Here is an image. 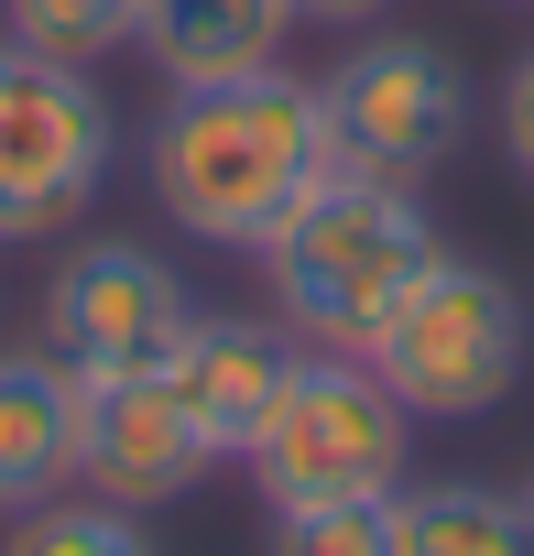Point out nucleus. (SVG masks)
I'll return each mask as SVG.
<instances>
[{
  "label": "nucleus",
  "mask_w": 534,
  "mask_h": 556,
  "mask_svg": "<svg viewBox=\"0 0 534 556\" xmlns=\"http://www.w3.org/2000/svg\"><path fill=\"white\" fill-rule=\"evenodd\" d=\"M110 186V99L88 66H55L0 34V240H55Z\"/></svg>",
  "instance_id": "obj_5"
},
{
  "label": "nucleus",
  "mask_w": 534,
  "mask_h": 556,
  "mask_svg": "<svg viewBox=\"0 0 534 556\" xmlns=\"http://www.w3.org/2000/svg\"><path fill=\"white\" fill-rule=\"evenodd\" d=\"M425 262H436V229H425L415 186H371V175H328L262 240L284 339H317V350H349V361L371 350V328L404 306V285Z\"/></svg>",
  "instance_id": "obj_2"
},
{
  "label": "nucleus",
  "mask_w": 534,
  "mask_h": 556,
  "mask_svg": "<svg viewBox=\"0 0 534 556\" xmlns=\"http://www.w3.org/2000/svg\"><path fill=\"white\" fill-rule=\"evenodd\" d=\"M317 110H328V164L371 175V186H415V175H436L469 142V77L436 45H415V34L349 45L317 77Z\"/></svg>",
  "instance_id": "obj_6"
},
{
  "label": "nucleus",
  "mask_w": 534,
  "mask_h": 556,
  "mask_svg": "<svg viewBox=\"0 0 534 556\" xmlns=\"http://www.w3.org/2000/svg\"><path fill=\"white\" fill-rule=\"evenodd\" d=\"M284 371H295V350H284V328H262V317H186V339L164 350V382L218 437V458L251 447V426H262V404L284 393Z\"/></svg>",
  "instance_id": "obj_9"
},
{
  "label": "nucleus",
  "mask_w": 534,
  "mask_h": 556,
  "mask_svg": "<svg viewBox=\"0 0 534 556\" xmlns=\"http://www.w3.org/2000/svg\"><path fill=\"white\" fill-rule=\"evenodd\" d=\"M501 153H512V175L534 186V55L501 77Z\"/></svg>",
  "instance_id": "obj_16"
},
{
  "label": "nucleus",
  "mask_w": 534,
  "mask_h": 556,
  "mask_svg": "<svg viewBox=\"0 0 534 556\" xmlns=\"http://www.w3.org/2000/svg\"><path fill=\"white\" fill-rule=\"evenodd\" d=\"M284 34H295V0H131V45L164 88L284 66Z\"/></svg>",
  "instance_id": "obj_10"
},
{
  "label": "nucleus",
  "mask_w": 534,
  "mask_h": 556,
  "mask_svg": "<svg viewBox=\"0 0 534 556\" xmlns=\"http://www.w3.org/2000/svg\"><path fill=\"white\" fill-rule=\"evenodd\" d=\"M523 513H534V491H523Z\"/></svg>",
  "instance_id": "obj_18"
},
{
  "label": "nucleus",
  "mask_w": 534,
  "mask_h": 556,
  "mask_svg": "<svg viewBox=\"0 0 534 556\" xmlns=\"http://www.w3.org/2000/svg\"><path fill=\"white\" fill-rule=\"evenodd\" d=\"M274 556H393V491H349V502L274 513Z\"/></svg>",
  "instance_id": "obj_15"
},
{
  "label": "nucleus",
  "mask_w": 534,
  "mask_h": 556,
  "mask_svg": "<svg viewBox=\"0 0 534 556\" xmlns=\"http://www.w3.org/2000/svg\"><path fill=\"white\" fill-rule=\"evenodd\" d=\"M523 295L501 285L491 262H458V251H436L415 285H404V306L371 328V371H382V393L415 415V426H469V415H491L512 382H523Z\"/></svg>",
  "instance_id": "obj_3"
},
{
  "label": "nucleus",
  "mask_w": 534,
  "mask_h": 556,
  "mask_svg": "<svg viewBox=\"0 0 534 556\" xmlns=\"http://www.w3.org/2000/svg\"><path fill=\"white\" fill-rule=\"evenodd\" d=\"M142 175L164 197V218L207 251H262L339 164H328V110H317V77H284V66H251V77H218V88H175L153 142H142Z\"/></svg>",
  "instance_id": "obj_1"
},
{
  "label": "nucleus",
  "mask_w": 534,
  "mask_h": 556,
  "mask_svg": "<svg viewBox=\"0 0 534 556\" xmlns=\"http://www.w3.org/2000/svg\"><path fill=\"white\" fill-rule=\"evenodd\" d=\"M371 12H393V0H295V23H371Z\"/></svg>",
  "instance_id": "obj_17"
},
{
  "label": "nucleus",
  "mask_w": 534,
  "mask_h": 556,
  "mask_svg": "<svg viewBox=\"0 0 534 556\" xmlns=\"http://www.w3.org/2000/svg\"><path fill=\"white\" fill-rule=\"evenodd\" d=\"M218 469V437L186 415V393L164 371H120V382H77V480L120 513L186 502Z\"/></svg>",
  "instance_id": "obj_8"
},
{
  "label": "nucleus",
  "mask_w": 534,
  "mask_h": 556,
  "mask_svg": "<svg viewBox=\"0 0 534 556\" xmlns=\"http://www.w3.org/2000/svg\"><path fill=\"white\" fill-rule=\"evenodd\" d=\"M404 447H415V415L382 393V371L349 361V350H317V361L284 371V393L262 404V426H251L240 458H251L262 502L295 513V502L404 491Z\"/></svg>",
  "instance_id": "obj_4"
},
{
  "label": "nucleus",
  "mask_w": 534,
  "mask_h": 556,
  "mask_svg": "<svg viewBox=\"0 0 534 556\" xmlns=\"http://www.w3.org/2000/svg\"><path fill=\"white\" fill-rule=\"evenodd\" d=\"M0 556H153V534H142L120 502H99V491H88V502L55 491L44 513H23V534L0 545Z\"/></svg>",
  "instance_id": "obj_14"
},
{
  "label": "nucleus",
  "mask_w": 534,
  "mask_h": 556,
  "mask_svg": "<svg viewBox=\"0 0 534 556\" xmlns=\"http://www.w3.org/2000/svg\"><path fill=\"white\" fill-rule=\"evenodd\" d=\"M186 273L142 240H88L55 262L44 285V350L77 382H120V371H164V350L186 339Z\"/></svg>",
  "instance_id": "obj_7"
},
{
  "label": "nucleus",
  "mask_w": 534,
  "mask_h": 556,
  "mask_svg": "<svg viewBox=\"0 0 534 556\" xmlns=\"http://www.w3.org/2000/svg\"><path fill=\"white\" fill-rule=\"evenodd\" d=\"M77 480V371L55 350H0V513H44Z\"/></svg>",
  "instance_id": "obj_11"
},
{
  "label": "nucleus",
  "mask_w": 534,
  "mask_h": 556,
  "mask_svg": "<svg viewBox=\"0 0 534 556\" xmlns=\"http://www.w3.org/2000/svg\"><path fill=\"white\" fill-rule=\"evenodd\" d=\"M393 556H534V513L491 480H425L393 491Z\"/></svg>",
  "instance_id": "obj_12"
},
{
  "label": "nucleus",
  "mask_w": 534,
  "mask_h": 556,
  "mask_svg": "<svg viewBox=\"0 0 534 556\" xmlns=\"http://www.w3.org/2000/svg\"><path fill=\"white\" fill-rule=\"evenodd\" d=\"M0 34L55 66H99L131 45V0H0Z\"/></svg>",
  "instance_id": "obj_13"
}]
</instances>
